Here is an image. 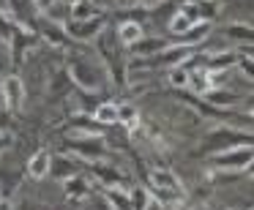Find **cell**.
<instances>
[{"label":"cell","instance_id":"277c9868","mask_svg":"<svg viewBox=\"0 0 254 210\" xmlns=\"http://www.w3.org/2000/svg\"><path fill=\"white\" fill-rule=\"evenodd\" d=\"M254 158V150L252 148H238V150H230V153L219 156L216 158V166L219 169H246V164Z\"/></svg>","mask_w":254,"mask_h":210},{"label":"cell","instance_id":"2e32d148","mask_svg":"<svg viewBox=\"0 0 254 210\" xmlns=\"http://www.w3.org/2000/svg\"><path fill=\"white\" fill-rule=\"evenodd\" d=\"M243 172H246L249 177H254V158H252V161H249V164H246V169H243Z\"/></svg>","mask_w":254,"mask_h":210},{"label":"cell","instance_id":"8fae6325","mask_svg":"<svg viewBox=\"0 0 254 210\" xmlns=\"http://www.w3.org/2000/svg\"><path fill=\"white\" fill-rule=\"evenodd\" d=\"M96 120L99 123H118V106L115 104H101L96 109Z\"/></svg>","mask_w":254,"mask_h":210},{"label":"cell","instance_id":"8992f818","mask_svg":"<svg viewBox=\"0 0 254 210\" xmlns=\"http://www.w3.org/2000/svg\"><path fill=\"white\" fill-rule=\"evenodd\" d=\"M189 88H194L199 96H208L210 90H213L210 68H194V71H189Z\"/></svg>","mask_w":254,"mask_h":210},{"label":"cell","instance_id":"ba28073f","mask_svg":"<svg viewBox=\"0 0 254 210\" xmlns=\"http://www.w3.org/2000/svg\"><path fill=\"white\" fill-rule=\"evenodd\" d=\"M118 123H123L128 134L137 131V128H139V112H137V106H131V104L118 106Z\"/></svg>","mask_w":254,"mask_h":210},{"label":"cell","instance_id":"6da1fadb","mask_svg":"<svg viewBox=\"0 0 254 210\" xmlns=\"http://www.w3.org/2000/svg\"><path fill=\"white\" fill-rule=\"evenodd\" d=\"M213 14H216V8H213V3H208V0H199V3H186V6H183L181 11L172 17L170 28H172V33H189V30L197 28L199 22H208Z\"/></svg>","mask_w":254,"mask_h":210},{"label":"cell","instance_id":"7a4b0ae2","mask_svg":"<svg viewBox=\"0 0 254 210\" xmlns=\"http://www.w3.org/2000/svg\"><path fill=\"white\" fill-rule=\"evenodd\" d=\"M150 188H153L156 199H161V202H172L175 208L183 202V186L170 169H153L150 172Z\"/></svg>","mask_w":254,"mask_h":210},{"label":"cell","instance_id":"ac0fdd59","mask_svg":"<svg viewBox=\"0 0 254 210\" xmlns=\"http://www.w3.org/2000/svg\"><path fill=\"white\" fill-rule=\"evenodd\" d=\"M36 3H39V8H50L55 0H36Z\"/></svg>","mask_w":254,"mask_h":210},{"label":"cell","instance_id":"3957f363","mask_svg":"<svg viewBox=\"0 0 254 210\" xmlns=\"http://www.w3.org/2000/svg\"><path fill=\"white\" fill-rule=\"evenodd\" d=\"M3 104H6L8 109H19V106L25 104V85L17 74H8V77L3 79Z\"/></svg>","mask_w":254,"mask_h":210},{"label":"cell","instance_id":"4fadbf2b","mask_svg":"<svg viewBox=\"0 0 254 210\" xmlns=\"http://www.w3.org/2000/svg\"><path fill=\"white\" fill-rule=\"evenodd\" d=\"M170 82L175 85V88H189V71L181 66H172L170 68Z\"/></svg>","mask_w":254,"mask_h":210},{"label":"cell","instance_id":"e0dca14e","mask_svg":"<svg viewBox=\"0 0 254 210\" xmlns=\"http://www.w3.org/2000/svg\"><path fill=\"white\" fill-rule=\"evenodd\" d=\"M0 210H14V205L8 199H0Z\"/></svg>","mask_w":254,"mask_h":210},{"label":"cell","instance_id":"9c48e42d","mask_svg":"<svg viewBox=\"0 0 254 210\" xmlns=\"http://www.w3.org/2000/svg\"><path fill=\"white\" fill-rule=\"evenodd\" d=\"M90 17H99V8L90 3V0H77L71 6V19L74 22H88Z\"/></svg>","mask_w":254,"mask_h":210},{"label":"cell","instance_id":"52a82bcc","mask_svg":"<svg viewBox=\"0 0 254 210\" xmlns=\"http://www.w3.org/2000/svg\"><path fill=\"white\" fill-rule=\"evenodd\" d=\"M104 197L110 199V205L115 210H134L131 208V194L121 186H112V188H104Z\"/></svg>","mask_w":254,"mask_h":210},{"label":"cell","instance_id":"5bb4252c","mask_svg":"<svg viewBox=\"0 0 254 210\" xmlns=\"http://www.w3.org/2000/svg\"><path fill=\"white\" fill-rule=\"evenodd\" d=\"M142 210H164V205H161V199H148V202L142 205Z\"/></svg>","mask_w":254,"mask_h":210},{"label":"cell","instance_id":"d6986e66","mask_svg":"<svg viewBox=\"0 0 254 210\" xmlns=\"http://www.w3.org/2000/svg\"><path fill=\"white\" fill-rule=\"evenodd\" d=\"M0 104H3V79H0Z\"/></svg>","mask_w":254,"mask_h":210},{"label":"cell","instance_id":"5b68a950","mask_svg":"<svg viewBox=\"0 0 254 210\" xmlns=\"http://www.w3.org/2000/svg\"><path fill=\"white\" fill-rule=\"evenodd\" d=\"M50 164H52V156L47 153V150H39V153L28 161V175L33 177V180H44L47 172H50Z\"/></svg>","mask_w":254,"mask_h":210},{"label":"cell","instance_id":"9a60e30c","mask_svg":"<svg viewBox=\"0 0 254 210\" xmlns=\"http://www.w3.org/2000/svg\"><path fill=\"white\" fill-rule=\"evenodd\" d=\"M241 66L246 68V74H249V77H254V57H243V60H241Z\"/></svg>","mask_w":254,"mask_h":210},{"label":"cell","instance_id":"30bf717a","mask_svg":"<svg viewBox=\"0 0 254 210\" xmlns=\"http://www.w3.org/2000/svg\"><path fill=\"white\" fill-rule=\"evenodd\" d=\"M121 41H123V44H128V47L139 44V41H142V25H137V22L121 25Z\"/></svg>","mask_w":254,"mask_h":210},{"label":"cell","instance_id":"7c38bea8","mask_svg":"<svg viewBox=\"0 0 254 210\" xmlns=\"http://www.w3.org/2000/svg\"><path fill=\"white\" fill-rule=\"evenodd\" d=\"M88 191H90V188H88V183H85L82 177H74V180L66 183V194H68V197H74V199H77V197H85Z\"/></svg>","mask_w":254,"mask_h":210}]
</instances>
